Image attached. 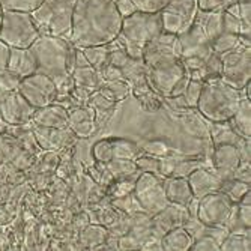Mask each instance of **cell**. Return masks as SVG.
I'll return each mask as SVG.
<instances>
[{"mask_svg":"<svg viewBox=\"0 0 251 251\" xmlns=\"http://www.w3.org/2000/svg\"><path fill=\"white\" fill-rule=\"evenodd\" d=\"M122 26V15L115 0H77L70 42L75 49L105 45L116 41Z\"/></svg>","mask_w":251,"mask_h":251,"instance_id":"cell-1","label":"cell"},{"mask_svg":"<svg viewBox=\"0 0 251 251\" xmlns=\"http://www.w3.org/2000/svg\"><path fill=\"white\" fill-rule=\"evenodd\" d=\"M29 50L36 62V73L49 75L56 86L71 75L77 49L70 39L39 35Z\"/></svg>","mask_w":251,"mask_h":251,"instance_id":"cell-2","label":"cell"},{"mask_svg":"<svg viewBox=\"0 0 251 251\" xmlns=\"http://www.w3.org/2000/svg\"><path fill=\"white\" fill-rule=\"evenodd\" d=\"M244 98L242 90L233 89L220 78L203 81L196 110L209 122H229Z\"/></svg>","mask_w":251,"mask_h":251,"instance_id":"cell-3","label":"cell"},{"mask_svg":"<svg viewBox=\"0 0 251 251\" xmlns=\"http://www.w3.org/2000/svg\"><path fill=\"white\" fill-rule=\"evenodd\" d=\"M163 30V21L159 12L146 14L135 11L134 14L122 18L121 32L116 39L121 42L129 57L142 59L145 45Z\"/></svg>","mask_w":251,"mask_h":251,"instance_id":"cell-4","label":"cell"},{"mask_svg":"<svg viewBox=\"0 0 251 251\" xmlns=\"http://www.w3.org/2000/svg\"><path fill=\"white\" fill-rule=\"evenodd\" d=\"M146 78L152 90L163 98L182 95L190 80L180 57L176 56L159 59L149 65Z\"/></svg>","mask_w":251,"mask_h":251,"instance_id":"cell-5","label":"cell"},{"mask_svg":"<svg viewBox=\"0 0 251 251\" xmlns=\"http://www.w3.org/2000/svg\"><path fill=\"white\" fill-rule=\"evenodd\" d=\"M75 2L77 0H44L32 12L39 33L70 39Z\"/></svg>","mask_w":251,"mask_h":251,"instance_id":"cell-6","label":"cell"},{"mask_svg":"<svg viewBox=\"0 0 251 251\" xmlns=\"http://www.w3.org/2000/svg\"><path fill=\"white\" fill-rule=\"evenodd\" d=\"M32 14L18 11H3L0 23V41L11 49H29L39 36Z\"/></svg>","mask_w":251,"mask_h":251,"instance_id":"cell-7","label":"cell"},{"mask_svg":"<svg viewBox=\"0 0 251 251\" xmlns=\"http://www.w3.org/2000/svg\"><path fill=\"white\" fill-rule=\"evenodd\" d=\"M132 196L139 203L140 209L152 217L163 211L170 203L164 191V179H161L156 173L149 172H143L137 177L132 188Z\"/></svg>","mask_w":251,"mask_h":251,"instance_id":"cell-8","label":"cell"},{"mask_svg":"<svg viewBox=\"0 0 251 251\" xmlns=\"http://www.w3.org/2000/svg\"><path fill=\"white\" fill-rule=\"evenodd\" d=\"M220 80L233 89L242 90L251 81V49L239 45L238 49L221 54Z\"/></svg>","mask_w":251,"mask_h":251,"instance_id":"cell-9","label":"cell"},{"mask_svg":"<svg viewBox=\"0 0 251 251\" xmlns=\"http://www.w3.org/2000/svg\"><path fill=\"white\" fill-rule=\"evenodd\" d=\"M235 204L221 190L199 199L196 220L204 227H226Z\"/></svg>","mask_w":251,"mask_h":251,"instance_id":"cell-10","label":"cell"},{"mask_svg":"<svg viewBox=\"0 0 251 251\" xmlns=\"http://www.w3.org/2000/svg\"><path fill=\"white\" fill-rule=\"evenodd\" d=\"M18 92L35 108L49 105L57 98L56 83L42 73H33L21 78L18 84Z\"/></svg>","mask_w":251,"mask_h":251,"instance_id":"cell-11","label":"cell"},{"mask_svg":"<svg viewBox=\"0 0 251 251\" xmlns=\"http://www.w3.org/2000/svg\"><path fill=\"white\" fill-rule=\"evenodd\" d=\"M197 11V0H170L159 12L164 32L175 35L185 32L193 25Z\"/></svg>","mask_w":251,"mask_h":251,"instance_id":"cell-12","label":"cell"},{"mask_svg":"<svg viewBox=\"0 0 251 251\" xmlns=\"http://www.w3.org/2000/svg\"><path fill=\"white\" fill-rule=\"evenodd\" d=\"M35 107H32L18 90L8 92L0 100V119L12 126L32 122Z\"/></svg>","mask_w":251,"mask_h":251,"instance_id":"cell-13","label":"cell"},{"mask_svg":"<svg viewBox=\"0 0 251 251\" xmlns=\"http://www.w3.org/2000/svg\"><path fill=\"white\" fill-rule=\"evenodd\" d=\"M177 44H179V53L180 59L185 57H200L206 59L211 53V41L206 38L201 27L193 21V25L177 35Z\"/></svg>","mask_w":251,"mask_h":251,"instance_id":"cell-14","label":"cell"},{"mask_svg":"<svg viewBox=\"0 0 251 251\" xmlns=\"http://www.w3.org/2000/svg\"><path fill=\"white\" fill-rule=\"evenodd\" d=\"M180 57L179 53V44H177V35L161 32L156 38H153L151 42H148L143 49L142 59L146 63V66L152 65L153 62L164 59V57Z\"/></svg>","mask_w":251,"mask_h":251,"instance_id":"cell-15","label":"cell"},{"mask_svg":"<svg viewBox=\"0 0 251 251\" xmlns=\"http://www.w3.org/2000/svg\"><path fill=\"white\" fill-rule=\"evenodd\" d=\"M241 163V155L235 145H220L214 146L212 152V167L214 172L223 179H232L233 172Z\"/></svg>","mask_w":251,"mask_h":251,"instance_id":"cell-16","label":"cell"},{"mask_svg":"<svg viewBox=\"0 0 251 251\" xmlns=\"http://www.w3.org/2000/svg\"><path fill=\"white\" fill-rule=\"evenodd\" d=\"M68 128L80 139L92 135L97 129L95 111L87 104L70 107L68 108Z\"/></svg>","mask_w":251,"mask_h":251,"instance_id":"cell-17","label":"cell"},{"mask_svg":"<svg viewBox=\"0 0 251 251\" xmlns=\"http://www.w3.org/2000/svg\"><path fill=\"white\" fill-rule=\"evenodd\" d=\"M187 180L191 187L194 199H197V200L209 193L220 191L223 187V182H224L215 172H211L204 167H199V169L193 170L187 176Z\"/></svg>","mask_w":251,"mask_h":251,"instance_id":"cell-18","label":"cell"},{"mask_svg":"<svg viewBox=\"0 0 251 251\" xmlns=\"http://www.w3.org/2000/svg\"><path fill=\"white\" fill-rule=\"evenodd\" d=\"M190 218L191 215L187 206H182V204H176V203H169L163 211H159L156 215L152 217V221L158 230L167 232V230L176 229V227H184Z\"/></svg>","mask_w":251,"mask_h":251,"instance_id":"cell-19","label":"cell"},{"mask_svg":"<svg viewBox=\"0 0 251 251\" xmlns=\"http://www.w3.org/2000/svg\"><path fill=\"white\" fill-rule=\"evenodd\" d=\"M32 122L41 128H68V108L57 102L35 108Z\"/></svg>","mask_w":251,"mask_h":251,"instance_id":"cell-20","label":"cell"},{"mask_svg":"<svg viewBox=\"0 0 251 251\" xmlns=\"http://www.w3.org/2000/svg\"><path fill=\"white\" fill-rule=\"evenodd\" d=\"M35 140L45 151H57L63 146H68L73 140L74 132L70 128H41L35 126L33 131Z\"/></svg>","mask_w":251,"mask_h":251,"instance_id":"cell-21","label":"cell"},{"mask_svg":"<svg viewBox=\"0 0 251 251\" xmlns=\"http://www.w3.org/2000/svg\"><path fill=\"white\" fill-rule=\"evenodd\" d=\"M164 191H166L167 200L170 203L182 204V206H188V203L194 199L187 177H182V176L166 177Z\"/></svg>","mask_w":251,"mask_h":251,"instance_id":"cell-22","label":"cell"},{"mask_svg":"<svg viewBox=\"0 0 251 251\" xmlns=\"http://www.w3.org/2000/svg\"><path fill=\"white\" fill-rule=\"evenodd\" d=\"M6 70L14 73L20 78H25L36 73V62L30 50L29 49H11Z\"/></svg>","mask_w":251,"mask_h":251,"instance_id":"cell-23","label":"cell"},{"mask_svg":"<svg viewBox=\"0 0 251 251\" xmlns=\"http://www.w3.org/2000/svg\"><path fill=\"white\" fill-rule=\"evenodd\" d=\"M159 242H161V250L164 251H188L194 242V238L185 227H176V229L164 232Z\"/></svg>","mask_w":251,"mask_h":251,"instance_id":"cell-24","label":"cell"},{"mask_svg":"<svg viewBox=\"0 0 251 251\" xmlns=\"http://www.w3.org/2000/svg\"><path fill=\"white\" fill-rule=\"evenodd\" d=\"M71 77L74 80L75 87H80V89L86 90V92H89V94L97 92V90L100 89V86H101V83H102V78L100 77L98 71L92 65L74 68L73 73H71Z\"/></svg>","mask_w":251,"mask_h":251,"instance_id":"cell-25","label":"cell"},{"mask_svg":"<svg viewBox=\"0 0 251 251\" xmlns=\"http://www.w3.org/2000/svg\"><path fill=\"white\" fill-rule=\"evenodd\" d=\"M232 129L242 139H250L251 137V101L242 98L239 102L238 110L229 121Z\"/></svg>","mask_w":251,"mask_h":251,"instance_id":"cell-26","label":"cell"},{"mask_svg":"<svg viewBox=\"0 0 251 251\" xmlns=\"http://www.w3.org/2000/svg\"><path fill=\"white\" fill-rule=\"evenodd\" d=\"M194 21L201 27L206 38L212 42L223 32V17L221 11H197Z\"/></svg>","mask_w":251,"mask_h":251,"instance_id":"cell-27","label":"cell"},{"mask_svg":"<svg viewBox=\"0 0 251 251\" xmlns=\"http://www.w3.org/2000/svg\"><path fill=\"white\" fill-rule=\"evenodd\" d=\"M90 108L95 111V124L97 128H101L107 124V121L110 119V116L113 115V111L116 108V102H113L110 100H107L105 97H102L98 90L97 92H92L87 98L86 102Z\"/></svg>","mask_w":251,"mask_h":251,"instance_id":"cell-28","label":"cell"},{"mask_svg":"<svg viewBox=\"0 0 251 251\" xmlns=\"http://www.w3.org/2000/svg\"><path fill=\"white\" fill-rule=\"evenodd\" d=\"M211 139H212L214 146H220V145H235V146H238L242 140V137H239L232 129L229 122H212Z\"/></svg>","mask_w":251,"mask_h":251,"instance_id":"cell-29","label":"cell"},{"mask_svg":"<svg viewBox=\"0 0 251 251\" xmlns=\"http://www.w3.org/2000/svg\"><path fill=\"white\" fill-rule=\"evenodd\" d=\"M110 238L108 230L104 226L100 224H89L87 227H84L83 232L80 233V244L84 248L89 250H95L98 245L105 244Z\"/></svg>","mask_w":251,"mask_h":251,"instance_id":"cell-30","label":"cell"},{"mask_svg":"<svg viewBox=\"0 0 251 251\" xmlns=\"http://www.w3.org/2000/svg\"><path fill=\"white\" fill-rule=\"evenodd\" d=\"M98 92L105 97L107 100L113 101V102H119L122 100H125L129 94H131V86L128 81L125 80H115V81H102Z\"/></svg>","mask_w":251,"mask_h":251,"instance_id":"cell-31","label":"cell"},{"mask_svg":"<svg viewBox=\"0 0 251 251\" xmlns=\"http://www.w3.org/2000/svg\"><path fill=\"white\" fill-rule=\"evenodd\" d=\"M111 143V155L118 159H132L135 161L137 156H140V146H137L131 140L125 139H110Z\"/></svg>","mask_w":251,"mask_h":251,"instance_id":"cell-32","label":"cell"},{"mask_svg":"<svg viewBox=\"0 0 251 251\" xmlns=\"http://www.w3.org/2000/svg\"><path fill=\"white\" fill-rule=\"evenodd\" d=\"M250 230L229 232L220 245V251H250Z\"/></svg>","mask_w":251,"mask_h":251,"instance_id":"cell-33","label":"cell"},{"mask_svg":"<svg viewBox=\"0 0 251 251\" xmlns=\"http://www.w3.org/2000/svg\"><path fill=\"white\" fill-rule=\"evenodd\" d=\"M105 166H107L108 173L116 179H125V177L132 176L139 172V169L135 166V161H132V159L111 158Z\"/></svg>","mask_w":251,"mask_h":251,"instance_id":"cell-34","label":"cell"},{"mask_svg":"<svg viewBox=\"0 0 251 251\" xmlns=\"http://www.w3.org/2000/svg\"><path fill=\"white\" fill-rule=\"evenodd\" d=\"M111 49V42L105 44V45H95V47H86L81 49L87 62L92 65L97 71H100L104 65H107V59H108V53Z\"/></svg>","mask_w":251,"mask_h":251,"instance_id":"cell-35","label":"cell"},{"mask_svg":"<svg viewBox=\"0 0 251 251\" xmlns=\"http://www.w3.org/2000/svg\"><path fill=\"white\" fill-rule=\"evenodd\" d=\"M241 45L239 41V35H233V33H227V32H221L212 42H211V49L214 53L217 54H224L227 51H232L235 49H238Z\"/></svg>","mask_w":251,"mask_h":251,"instance_id":"cell-36","label":"cell"},{"mask_svg":"<svg viewBox=\"0 0 251 251\" xmlns=\"http://www.w3.org/2000/svg\"><path fill=\"white\" fill-rule=\"evenodd\" d=\"M251 190V185L250 184H245V182H241L235 177L232 179H227L223 182V187H221V191L229 197L233 203H238L248 191Z\"/></svg>","mask_w":251,"mask_h":251,"instance_id":"cell-37","label":"cell"},{"mask_svg":"<svg viewBox=\"0 0 251 251\" xmlns=\"http://www.w3.org/2000/svg\"><path fill=\"white\" fill-rule=\"evenodd\" d=\"M146 71H148V66L143 62V59H132V57H129L126 65L122 68L124 80L128 81L129 84L137 81V80L143 78V77H146Z\"/></svg>","mask_w":251,"mask_h":251,"instance_id":"cell-38","label":"cell"},{"mask_svg":"<svg viewBox=\"0 0 251 251\" xmlns=\"http://www.w3.org/2000/svg\"><path fill=\"white\" fill-rule=\"evenodd\" d=\"M44 0H0V8L3 11H18L32 14Z\"/></svg>","mask_w":251,"mask_h":251,"instance_id":"cell-39","label":"cell"},{"mask_svg":"<svg viewBox=\"0 0 251 251\" xmlns=\"http://www.w3.org/2000/svg\"><path fill=\"white\" fill-rule=\"evenodd\" d=\"M221 66H223L221 56L212 51L206 59H204V65H203L204 81L220 78V75H221Z\"/></svg>","mask_w":251,"mask_h":251,"instance_id":"cell-40","label":"cell"},{"mask_svg":"<svg viewBox=\"0 0 251 251\" xmlns=\"http://www.w3.org/2000/svg\"><path fill=\"white\" fill-rule=\"evenodd\" d=\"M142 151L146 152L148 155H152L156 158H169V156H173V153H175V151L166 142H161V140L146 142L142 146Z\"/></svg>","mask_w":251,"mask_h":251,"instance_id":"cell-41","label":"cell"},{"mask_svg":"<svg viewBox=\"0 0 251 251\" xmlns=\"http://www.w3.org/2000/svg\"><path fill=\"white\" fill-rule=\"evenodd\" d=\"M220 245L221 244L217 238H214L208 232H204V233L199 235L197 238H194V242L190 250H193V251H220Z\"/></svg>","mask_w":251,"mask_h":251,"instance_id":"cell-42","label":"cell"},{"mask_svg":"<svg viewBox=\"0 0 251 251\" xmlns=\"http://www.w3.org/2000/svg\"><path fill=\"white\" fill-rule=\"evenodd\" d=\"M137 101L140 102L142 108L145 111H148V113H155L164 105V98L161 95H158L155 90H151V92L139 97V98H137Z\"/></svg>","mask_w":251,"mask_h":251,"instance_id":"cell-43","label":"cell"},{"mask_svg":"<svg viewBox=\"0 0 251 251\" xmlns=\"http://www.w3.org/2000/svg\"><path fill=\"white\" fill-rule=\"evenodd\" d=\"M201 86H203V81L190 78L187 86H185L184 94H182L185 98V101L188 102L190 108H193V110H196V107H197V101H199L200 92H201Z\"/></svg>","mask_w":251,"mask_h":251,"instance_id":"cell-44","label":"cell"},{"mask_svg":"<svg viewBox=\"0 0 251 251\" xmlns=\"http://www.w3.org/2000/svg\"><path fill=\"white\" fill-rule=\"evenodd\" d=\"M131 2L134 3L137 11L146 14H155V12H161L170 0H131Z\"/></svg>","mask_w":251,"mask_h":251,"instance_id":"cell-45","label":"cell"},{"mask_svg":"<svg viewBox=\"0 0 251 251\" xmlns=\"http://www.w3.org/2000/svg\"><path fill=\"white\" fill-rule=\"evenodd\" d=\"M221 17H223V32L227 33H233V35H239L241 29H242V21L238 15H233L227 11H221Z\"/></svg>","mask_w":251,"mask_h":251,"instance_id":"cell-46","label":"cell"},{"mask_svg":"<svg viewBox=\"0 0 251 251\" xmlns=\"http://www.w3.org/2000/svg\"><path fill=\"white\" fill-rule=\"evenodd\" d=\"M20 77L15 75L14 73L5 70V71H0V90L3 94L8 92H14V90H18V84H20Z\"/></svg>","mask_w":251,"mask_h":251,"instance_id":"cell-47","label":"cell"},{"mask_svg":"<svg viewBox=\"0 0 251 251\" xmlns=\"http://www.w3.org/2000/svg\"><path fill=\"white\" fill-rule=\"evenodd\" d=\"M135 166L142 172H149V173H156L159 172V158L152 156V155H143L135 158Z\"/></svg>","mask_w":251,"mask_h":251,"instance_id":"cell-48","label":"cell"},{"mask_svg":"<svg viewBox=\"0 0 251 251\" xmlns=\"http://www.w3.org/2000/svg\"><path fill=\"white\" fill-rule=\"evenodd\" d=\"M94 156H95V159L98 163H102V164H107L113 158V155H111V143H110L108 139H104V140H100V142L95 143Z\"/></svg>","mask_w":251,"mask_h":251,"instance_id":"cell-49","label":"cell"},{"mask_svg":"<svg viewBox=\"0 0 251 251\" xmlns=\"http://www.w3.org/2000/svg\"><path fill=\"white\" fill-rule=\"evenodd\" d=\"M233 3H238V0H197L200 11H224Z\"/></svg>","mask_w":251,"mask_h":251,"instance_id":"cell-50","label":"cell"},{"mask_svg":"<svg viewBox=\"0 0 251 251\" xmlns=\"http://www.w3.org/2000/svg\"><path fill=\"white\" fill-rule=\"evenodd\" d=\"M100 77L102 78V81H115V80H124V74L121 68H116L110 63L104 65L101 70L98 71Z\"/></svg>","mask_w":251,"mask_h":251,"instance_id":"cell-51","label":"cell"},{"mask_svg":"<svg viewBox=\"0 0 251 251\" xmlns=\"http://www.w3.org/2000/svg\"><path fill=\"white\" fill-rule=\"evenodd\" d=\"M164 104H167L170 107V110L173 111H180V113H187L193 108H190L188 102L185 101L184 95H177V97H166L164 98Z\"/></svg>","mask_w":251,"mask_h":251,"instance_id":"cell-52","label":"cell"},{"mask_svg":"<svg viewBox=\"0 0 251 251\" xmlns=\"http://www.w3.org/2000/svg\"><path fill=\"white\" fill-rule=\"evenodd\" d=\"M250 170H251L250 161H241L239 166L236 167V170L233 172V177L251 185V172Z\"/></svg>","mask_w":251,"mask_h":251,"instance_id":"cell-53","label":"cell"},{"mask_svg":"<svg viewBox=\"0 0 251 251\" xmlns=\"http://www.w3.org/2000/svg\"><path fill=\"white\" fill-rule=\"evenodd\" d=\"M115 5H116V9L119 11V14L122 15V18L128 17L137 11L131 0H115Z\"/></svg>","mask_w":251,"mask_h":251,"instance_id":"cell-54","label":"cell"},{"mask_svg":"<svg viewBox=\"0 0 251 251\" xmlns=\"http://www.w3.org/2000/svg\"><path fill=\"white\" fill-rule=\"evenodd\" d=\"M238 6H239V18L242 21V25L251 26V2L238 3Z\"/></svg>","mask_w":251,"mask_h":251,"instance_id":"cell-55","label":"cell"},{"mask_svg":"<svg viewBox=\"0 0 251 251\" xmlns=\"http://www.w3.org/2000/svg\"><path fill=\"white\" fill-rule=\"evenodd\" d=\"M9 51L11 47L3 41H0V71H5L8 66V59H9Z\"/></svg>","mask_w":251,"mask_h":251,"instance_id":"cell-56","label":"cell"},{"mask_svg":"<svg viewBox=\"0 0 251 251\" xmlns=\"http://www.w3.org/2000/svg\"><path fill=\"white\" fill-rule=\"evenodd\" d=\"M2 14H3V9L0 8V23H2Z\"/></svg>","mask_w":251,"mask_h":251,"instance_id":"cell-57","label":"cell"},{"mask_svg":"<svg viewBox=\"0 0 251 251\" xmlns=\"http://www.w3.org/2000/svg\"><path fill=\"white\" fill-rule=\"evenodd\" d=\"M244 2H251V0H238V3H244Z\"/></svg>","mask_w":251,"mask_h":251,"instance_id":"cell-58","label":"cell"}]
</instances>
